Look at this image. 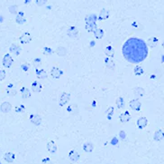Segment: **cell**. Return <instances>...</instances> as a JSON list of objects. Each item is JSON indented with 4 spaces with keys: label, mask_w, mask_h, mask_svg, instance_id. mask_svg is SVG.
Returning <instances> with one entry per match:
<instances>
[{
    "label": "cell",
    "mask_w": 164,
    "mask_h": 164,
    "mask_svg": "<svg viewBox=\"0 0 164 164\" xmlns=\"http://www.w3.org/2000/svg\"><path fill=\"white\" fill-rule=\"evenodd\" d=\"M123 55L129 63H140L148 56V46L145 42L136 37L129 38L122 48Z\"/></svg>",
    "instance_id": "1"
},
{
    "label": "cell",
    "mask_w": 164,
    "mask_h": 164,
    "mask_svg": "<svg viewBox=\"0 0 164 164\" xmlns=\"http://www.w3.org/2000/svg\"><path fill=\"white\" fill-rule=\"evenodd\" d=\"M129 106L132 110L136 111V112H139V111L141 110V107H142V103L138 99H134V100H131V101L129 102Z\"/></svg>",
    "instance_id": "2"
},
{
    "label": "cell",
    "mask_w": 164,
    "mask_h": 164,
    "mask_svg": "<svg viewBox=\"0 0 164 164\" xmlns=\"http://www.w3.org/2000/svg\"><path fill=\"white\" fill-rule=\"evenodd\" d=\"M13 63H14V60H13L12 56L10 55L9 54H7L6 55H5V56L3 57L2 63H3V66H4V67H6V68H10V67L12 66Z\"/></svg>",
    "instance_id": "3"
},
{
    "label": "cell",
    "mask_w": 164,
    "mask_h": 164,
    "mask_svg": "<svg viewBox=\"0 0 164 164\" xmlns=\"http://www.w3.org/2000/svg\"><path fill=\"white\" fill-rule=\"evenodd\" d=\"M19 40H20V43L23 44V45L29 44L32 41V35L30 33H28V32H25V33H24L22 35L20 36Z\"/></svg>",
    "instance_id": "4"
},
{
    "label": "cell",
    "mask_w": 164,
    "mask_h": 164,
    "mask_svg": "<svg viewBox=\"0 0 164 164\" xmlns=\"http://www.w3.org/2000/svg\"><path fill=\"white\" fill-rule=\"evenodd\" d=\"M70 94L68 93H61V95L60 96V99H59V103L61 106H64L65 104L68 103V102L70 101Z\"/></svg>",
    "instance_id": "5"
},
{
    "label": "cell",
    "mask_w": 164,
    "mask_h": 164,
    "mask_svg": "<svg viewBox=\"0 0 164 164\" xmlns=\"http://www.w3.org/2000/svg\"><path fill=\"white\" fill-rule=\"evenodd\" d=\"M136 124H137V127H138L139 129H144L148 124V120L146 117L142 116V117H140L138 120H137Z\"/></svg>",
    "instance_id": "6"
},
{
    "label": "cell",
    "mask_w": 164,
    "mask_h": 164,
    "mask_svg": "<svg viewBox=\"0 0 164 164\" xmlns=\"http://www.w3.org/2000/svg\"><path fill=\"white\" fill-rule=\"evenodd\" d=\"M131 114L129 112H127V111H125V112H124L123 113H121L120 116H119V120L122 123H128V121L131 120Z\"/></svg>",
    "instance_id": "7"
},
{
    "label": "cell",
    "mask_w": 164,
    "mask_h": 164,
    "mask_svg": "<svg viewBox=\"0 0 164 164\" xmlns=\"http://www.w3.org/2000/svg\"><path fill=\"white\" fill-rule=\"evenodd\" d=\"M30 121H31V123L34 124L35 126H39L41 123V118L38 114H32L30 116Z\"/></svg>",
    "instance_id": "8"
},
{
    "label": "cell",
    "mask_w": 164,
    "mask_h": 164,
    "mask_svg": "<svg viewBox=\"0 0 164 164\" xmlns=\"http://www.w3.org/2000/svg\"><path fill=\"white\" fill-rule=\"evenodd\" d=\"M68 158H70V160L72 162H77V161H78L80 156H79L78 152L77 151L72 150V151H70V152H68Z\"/></svg>",
    "instance_id": "9"
},
{
    "label": "cell",
    "mask_w": 164,
    "mask_h": 164,
    "mask_svg": "<svg viewBox=\"0 0 164 164\" xmlns=\"http://www.w3.org/2000/svg\"><path fill=\"white\" fill-rule=\"evenodd\" d=\"M62 75V71L60 70L58 67H52L51 70V75L54 79H59Z\"/></svg>",
    "instance_id": "10"
},
{
    "label": "cell",
    "mask_w": 164,
    "mask_h": 164,
    "mask_svg": "<svg viewBox=\"0 0 164 164\" xmlns=\"http://www.w3.org/2000/svg\"><path fill=\"white\" fill-rule=\"evenodd\" d=\"M0 110H1V112L4 113H8L10 111L12 110V104L8 103V102H5L1 104V106H0Z\"/></svg>",
    "instance_id": "11"
},
{
    "label": "cell",
    "mask_w": 164,
    "mask_h": 164,
    "mask_svg": "<svg viewBox=\"0 0 164 164\" xmlns=\"http://www.w3.org/2000/svg\"><path fill=\"white\" fill-rule=\"evenodd\" d=\"M67 34H68V35L70 36V38H76L77 36H78V28L75 27V26H70V27L68 29Z\"/></svg>",
    "instance_id": "12"
},
{
    "label": "cell",
    "mask_w": 164,
    "mask_h": 164,
    "mask_svg": "<svg viewBox=\"0 0 164 164\" xmlns=\"http://www.w3.org/2000/svg\"><path fill=\"white\" fill-rule=\"evenodd\" d=\"M46 148H47V151L51 153H55L57 151V145L54 141H50L48 143H47Z\"/></svg>",
    "instance_id": "13"
},
{
    "label": "cell",
    "mask_w": 164,
    "mask_h": 164,
    "mask_svg": "<svg viewBox=\"0 0 164 164\" xmlns=\"http://www.w3.org/2000/svg\"><path fill=\"white\" fill-rule=\"evenodd\" d=\"M158 43H159V39L157 37H155V36H152V37H150L149 39H148L146 44L148 46L151 47V48H154V47L157 46Z\"/></svg>",
    "instance_id": "14"
},
{
    "label": "cell",
    "mask_w": 164,
    "mask_h": 164,
    "mask_svg": "<svg viewBox=\"0 0 164 164\" xmlns=\"http://www.w3.org/2000/svg\"><path fill=\"white\" fill-rule=\"evenodd\" d=\"M105 65L108 68V69H111V70L115 69V62H114V60L112 59V58H110V57L105 58Z\"/></svg>",
    "instance_id": "15"
},
{
    "label": "cell",
    "mask_w": 164,
    "mask_h": 164,
    "mask_svg": "<svg viewBox=\"0 0 164 164\" xmlns=\"http://www.w3.org/2000/svg\"><path fill=\"white\" fill-rule=\"evenodd\" d=\"M109 17V11L107 9H105V8H104V9H102L101 11H100V13H99V15H98V20H107V18Z\"/></svg>",
    "instance_id": "16"
},
{
    "label": "cell",
    "mask_w": 164,
    "mask_h": 164,
    "mask_svg": "<svg viewBox=\"0 0 164 164\" xmlns=\"http://www.w3.org/2000/svg\"><path fill=\"white\" fill-rule=\"evenodd\" d=\"M9 51L10 53H12V54H14V55H20V53H21V48H20V46H18L17 45H10V48H9Z\"/></svg>",
    "instance_id": "17"
},
{
    "label": "cell",
    "mask_w": 164,
    "mask_h": 164,
    "mask_svg": "<svg viewBox=\"0 0 164 164\" xmlns=\"http://www.w3.org/2000/svg\"><path fill=\"white\" fill-rule=\"evenodd\" d=\"M153 139L156 141H161L164 139V133L161 130H157L153 136Z\"/></svg>",
    "instance_id": "18"
},
{
    "label": "cell",
    "mask_w": 164,
    "mask_h": 164,
    "mask_svg": "<svg viewBox=\"0 0 164 164\" xmlns=\"http://www.w3.org/2000/svg\"><path fill=\"white\" fill-rule=\"evenodd\" d=\"M41 89H43V86H41V84L37 82V81H34L32 83V90L34 92V93H40L41 91Z\"/></svg>",
    "instance_id": "19"
},
{
    "label": "cell",
    "mask_w": 164,
    "mask_h": 164,
    "mask_svg": "<svg viewBox=\"0 0 164 164\" xmlns=\"http://www.w3.org/2000/svg\"><path fill=\"white\" fill-rule=\"evenodd\" d=\"M86 29L88 32H94L97 29L96 22H88L86 23Z\"/></svg>",
    "instance_id": "20"
},
{
    "label": "cell",
    "mask_w": 164,
    "mask_h": 164,
    "mask_svg": "<svg viewBox=\"0 0 164 164\" xmlns=\"http://www.w3.org/2000/svg\"><path fill=\"white\" fill-rule=\"evenodd\" d=\"M4 159H5V161H6L7 162H8V163H12V162L14 161L15 155L14 154L13 152H7L6 154L4 155Z\"/></svg>",
    "instance_id": "21"
},
{
    "label": "cell",
    "mask_w": 164,
    "mask_h": 164,
    "mask_svg": "<svg viewBox=\"0 0 164 164\" xmlns=\"http://www.w3.org/2000/svg\"><path fill=\"white\" fill-rule=\"evenodd\" d=\"M105 54L107 57L113 58L114 55H115V49L111 45H108L105 48Z\"/></svg>",
    "instance_id": "22"
},
{
    "label": "cell",
    "mask_w": 164,
    "mask_h": 164,
    "mask_svg": "<svg viewBox=\"0 0 164 164\" xmlns=\"http://www.w3.org/2000/svg\"><path fill=\"white\" fill-rule=\"evenodd\" d=\"M145 93V91L142 87H135L134 88V94L136 97H142Z\"/></svg>",
    "instance_id": "23"
},
{
    "label": "cell",
    "mask_w": 164,
    "mask_h": 164,
    "mask_svg": "<svg viewBox=\"0 0 164 164\" xmlns=\"http://www.w3.org/2000/svg\"><path fill=\"white\" fill-rule=\"evenodd\" d=\"M36 76L39 79H45L48 75L44 69H36Z\"/></svg>",
    "instance_id": "24"
},
{
    "label": "cell",
    "mask_w": 164,
    "mask_h": 164,
    "mask_svg": "<svg viewBox=\"0 0 164 164\" xmlns=\"http://www.w3.org/2000/svg\"><path fill=\"white\" fill-rule=\"evenodd\" d=\"M21 94H22V97L24 99H28L31 97V92L28 88L26 87H22L21 88Z\"/></svg>",
    "instance_id": "25"
},
{
    "label": "cell",
    "mask_w": 164,
    "mask_h": 164,
    "mask_svg": "<svg viewBox=\"0 0 164 164\" xmlns=\"http://www.w3.org/2000/svg\"><path fill=\"white\" fill-rule=\"evenodd\" d=\"M16 93H17L16 89L14 87L13 84H9L7 88V93L9 95V96H14V95L16 94Z\"/></svg>",
    "instance_id": "26"
},
{
    "label": "cell",
    "mask_w": 164,
    "mask_h": 164,
    "mask_svg": "<svg viewBox=\"0 0 164 164\" xmlns=\"http://www.w3.org/2000/svg\"><path fill=\"white\" fill-rule=\"evenodd\" d=\"M55 53L57 54V55H59V56H65L67 55V49L65 48L64 46H59L58 48L56 49Z\"/></svg>",
    "instance_id": "27"
},
{
    "label": "cell",
    "mask_w": 164,
    "mask_h": 164,
    "mask_svg": "<svg viewBox=\"0 0 164 164\" xmlns=\"http://www.w3.org/2000/svg\"><path fill=\"white\" fill-rule=\"evenodd\" d=\"M15 21H16V23L19 24V25H23L24 23H25V18L24 17V13L23 12H20L17 14L16 17H15Z\"/></svg>",
    "instance_id": "28"
},
{
    "label": "cell",
    "mask_w": 164,
    "mask_h": 164,
    "mask_svg": "<svg viewBox=\"0 0 164 164\" xmlns=\"http://www.w3.org/2000/svg\"><path fill=\"white\" fill-rule=\"evenodd\" d=\"M83 150L86 152H91L94 150V144L92 142H86L83 145Z\"/></svg>",
    "instance_id": "29"
},
{
    "label": "cell",
    "mask_w": 164,
    "mask_h": 164,
    "mask_svg": "<svg viewBox=\"0 0 164 164\" xmlns=\"http://www.w3.org/2000/svg\"><path fill=\"white\" fill-rule=\"evenodd\" d=\"M115 104H116V106H117L118 109H124V106H125L124 98L123 97H118L115 101Z\"/></svg>",
    "instance_id": "30"
},
{
    "label": "cell",
    "mask_w": 164,
    "mask_h": 164,
    "mask_svg": "<svg viewBox=\"0 0 164 164\" xmlns=\"http://www.w3.org/2000/svg\"><path fill=\"white\" fill-rule=\"evenodd\" d=\"M134 75H135L140 76V75H142V73H144V68H142V66H140V65H136V66L134 68Z\"/></svg>",
    "instance_id": "31"
},
{
    "label": "cell",
    "mask_w": 164,
    "mask_h": 164,
    "mask_svg": "<svg viewBox=\"0 0 164 164\" xmlns=\"http://www.w3.org/2000/svg\"><path fill=\"white\" fill-rule=\"evenodd\" d=\"M94 35L97 39H101L104 36V30L101 28H97L96 31L94 32Z\"/></svg>",
    "instance_id": "32"
},
{
    "label": "cell",
    "mask_w": 164,
    "mask_h": 164,
    "mask_svg": "<svg viewBox=\"0 0 164 164\" xmlns=\"http://www.w3.org/2000/svg\"><path fill=\"white\" fill-rule=\"evenodd\" d=\"M97 15H87L86 17V18H85V20H86V23H88V22H96L97 21Z\"/></svg>",
    "instance_id": "33"
},
{
    "label": "cell",
    "mask_w": 164,
    "mask_h": 164,
    "mask_svg": "<svg viewBox=\"0 0 164 164\" xmlns=\"http://www.w3.org/2000/svg\"><path fill=\"white\" fill-rule=\"evenodd\" d=\"M114 111H115V109H114V107H109L108 109H107V119L108 120H111V118H112V115H113V113H114Z\"/></svg>",
    "instance_id": "34"
},
{
    "label": "cell",
    "mask_w": 164,
    "mask_h": 164,
    "mask_svg": "<svg viewBox=\"0 0 164 164\" xmlns=\"http://www.w3.org/2000/svg\"><path fill=\"white\" fill-rule=\"evenodd\" d=\"M34 67L36 68V69H38V68L41 65V58H35V59L34 60Z\"/></svg>",
    "instance_id": "35"
},
{
    "label": "cell",
    "mask_w": 164,
    "mask_h": 164,
    "mask_svg": "<svg viewBox=\"0 0 164 164\" xmlns=\"http://www.w3.org/2000/svg\"><path fill=\"white\" fill-rule=\"evenodd\" d=\"M43 51V55H50L52 54V50L48 46H45Z\"/></svg>",
    "instance_id": "36"
},
{
    "label": "cell",
    "mask_w": 164,
    "mask_h": 164,
    "mask_svg": "<svg viewBox=\"0 0 164 164\" xmlns=\"http://www.w3.org/2000/svg\"><path fill=\"white\" fill-rule=\"evenodd\" d=\"M6 78V71L0 68V81H3Z\"/></svg>",
    "instance_id": "37"
},
{
    "label": "cell",
    "mask_w": 164,
    "mask_h": 164,
    "mask_svg": "<svg viewBox=\"0 0 164 164\" xmlns=\"http://www.w3.org/2000/svg\"><path fill=\"white\" fill-rule=\"evenodd\" d=\"M47 3V0H36V5L39 7H43Z\"/></svg>",
    "instance_id": "38"
},
{
    "label": "cell",
    "mask_w": 164,
    "mask_h": 164,
    "mask_svg": "<svg viewBox=\"0 0 164 164\" xmlns=\"http://www.w3.org/2000/svg\"><path fill=\"white\" fill-rule=\"evenodd\" d=\"M9 11H10V13H12V14H16L17 13V7L16 6L10 7H9Z\"/></svg>",
    "instance_id": "39"
},
{
    "label": "cell",
    "mask_w": 164,
    "mask_h": 164,
    "mask_svg": "<svg viewBox=\"0 0 164 164\" xmlns=\"http://www.w3.org/2000/svg\"><path fill=\"white\" fill-rule=\"evenodd\" d=\"M29 65L28 63H23L22 65H21V68H22V70L23 71H24V72H26V71H28L29 70Z\"/></svg>",
    "instance_id": "40"
},
{
    "label": "cell",
    "mask_w": 164,
    "mask_h": 164,
    "mask_svg": "<svg viewBox=\"0 0 164 164\" xmlns=\"http://www.w3.org/2000/svg\"><path fill=\"white\" fill-rule=\"evenodd\" d=\"M43 164H53V163L51 162V161L49 158H46V159H43Z\"/></svg>",
    "instance_id": "41"
},
{
    "label": "cell",
    "mask_w": 164,
    "mask_h": 164,
    "mask_svg": "<svg viewBox=\"0 0 164 164\" xmlns=\"http://www.w3.org/2000/svg\"><path fill=\"white\" fill-rule=\"evenodd\" d=\"M24 110V106H20V107H16V109H15V111H16L17 113H22Z\"/></svg>",
    "instance_id": "42"
},
{
    "label": "cell",
    "mask_w": 164,
    "mask_h": 164,
    "mask_svg": "<svg viewBox=\"0 0 164 164\" xmlns=\"http://www.w3.org/2000/svg\"><path fill=\"white\" fill-rule=\"evenodd\" d=\"M162 47H163V48H164V41L162 42Z\"/></svg>",
    "instance_id": "43"
},
{
    "label": "cell",
    "mask_w": 164,
    "mask_h": 164,
    "mask_svg": "<svg viewBox=\"0 0 164 164\" xmlns=\"http://www.w3.org/2000/svg\"><path fill=\"white\" fill-rule=\"evenodd\" d=\"M0 164H1V162H0Z\"/></svg>",
    "instance_id": "44"
}]
</instances>
